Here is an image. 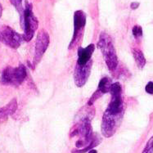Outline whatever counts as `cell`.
Segmentation results:
<instances>
[{
	"label": "cell",
	"instance_id": "6da1fadb",
	"mask_svg": "<svg viewBox=\"0 0 153 153\" xmlns=\"http://www.w3.org/2000/svg\"><path fill=\"white\" fill-rule=\"evenodd\" d=\"M111 101L102 120L101 130L105 137H111L116 134L121 124L125 104L122 97V87L120 83H113L111 86Z\"/></svg>",
	"mask_w": 153,
	"mask_h": 153
},
{
	"label": "cell",
	"instance_id": "7a4b0ae2",
	"mask_svg": "<svg viewBox=\"0 0 153 153\" xmlns=\"http://www.w3.org/2000/svg\"><path fill=\"white\" fill-rule=\"evenodd\" d=\"M97 48L102 51L108 69L111 71H116L118 66V57L111 39L105 32L101 33L97 43Z\"/></svg>",
	"mask_w": 153,
	"mask_h": 153
},
{
	"label": "cell",
	"instance_id": "3957f363",
	"mask_svg": "<svg viewBox=\"0 0 153 153\" xmlns=\"http://www.w3.org/2000/svg\"><path fill=\"white\" fill-rule=\"evenodd\" d=\"M22 25L24 29L23 39L26 42L30 41L33 39L34 33L39 26V21L34 16L32 11V5L28 1H25V7L21 12Z\"/></svg>",
	"mask_w": 153,
	"mask_h": 153
},
{
	"label": "cell",
	"instance_id": "277c9868",
	"mask_svg": "<svg viewBox=\"0 0 153 153\" xmlns=\"http://www.w3.org/2000/svg\"><path fill=\"white\" fill-rule=\"evenodd\" d=\"M26 76L27 72L24 65L20 64L17 67L7 66L2 72L0 82L4 85L18 87L24 82Z\"/></svg>",
	"mask_w": 153,
	"mask_h": 153
},
{
	"label": "cell",
	"instance_id": "5b68a950",
	"mask_svg": "<svg viewBox=\"0 0 153 153\" xmlns=\"http://www.w3.org/2000/svg\"><path fill=\"white\" fill-rule=\"evenodd\" d=\"M86 24V14L82 10H78L74 13V34L69 45V49H72L80 41Z\"/></svg>",
	"mask_w": 153,
	"mask_h": 153
},
{
	"label": "cell",
	"instance_id": "8992f818",
	"mask_svg": "<svg viewBox=\"0 0 153 153\" xmlns=\"http://www.w3.org/2000/svg\"><path fill=\"white\" fill-rule=\"evenodd\" d=\"M0 39L3 41L7 46L13 49L18 48L22 41L24 40L23 36L16 32L9 26H4L0 32Z\"/></svg>",
	"mask_w": 153,
	"mask_h": 153
},
{
	"label": "cell",
	"instance_id": "52a82bcc",
	"mask_svg": "<svg viewBox=\"0 0 153 153\" xmlns=\"http://www.w3.org/2000/svg\"><path fill=\"white\" fill-rule=\"evenodd\" d=\"M49 45V35L45 30H41L38 34L36 41H35V47H34V64L37 65L40 62L44 54L47 50Z\"/></svg>",
	"mask_w": 153,
	"mask_h": 153
},
{
	"label": "cell",
	"instance_id": "ba28073f",
	"mask_svg": "<svg viewBox=\"0 0 153 153\" xmlns=\"http://www.w3.org/2000/svg\"><path fill=\"white\" fill-rule=\"evenodd\" d=\"M93 66V61L91 60L85 65H79L76 63L74 71V80L75 85L79 88L83 87L87 83Z\"/></svg>",
	"mask_w": 153,
	"mask_h": 153
},
{
	"label": "cell",
	"instance_id": "9c48e42d",
	"mask_svg": "<svg viewBox=\"0 0 153 153\" xmlns=\"http://www.w3.org/2000/svg\"><path fill=\"white\" fill-rule=\"evenodd\" d=\"M95 50V45L94 44H89L86 48L79 47L78 48V60L77 64L79 65H85L91 61V56Z\"/></svg>",
	"mask_w": 153,
	"mask_h": 153
},
{
	"label": "cell",
	"instance_id": "30bf717a",
	"mask_svg": "<svg viewBox=\"0 0 153 153\" xmlns=\"http://www.w3.org/2000/svg\"><path fill=\"white\" fill-rule=\"evenodd\" d=\"M17 101L13 98L6 106L0 107V123L5 122L10 116L13 115L17 109Z\"/></svg>",
	"mask_w": 153,
	"mask_h": 153
},
{
	"label": "cell",
	"instance_id": "8fae6325",
	"mask_svg": "<svg viewBox=\"0 0 153 153\" xmlns=\"http://www.w3.org/2000/svg\"><path fill=\"white\" fill-rule=\"evenodd\" d=\"M133 55H134V58L138 68H143L146 65V59H145V56H144L143 52L138 48H134V49H133Z\"/></svg>",
	"mask_w": 153,
	"mask_h": 153
},
{
	"label": "cell",
	"instance_id": "7c38bea8",
	"mask_svg": "<svg viewBox=\"0 0 153 153\" xmlns=\"http://www.w3.org/2000/svg\"><path fill=\"white\" fill-rule=\"evenodd\" d=\"M112 85L111 79L109 77H103L99 82V85L97 87V89L100 90L103 94L109 93L111 89V86Z\"/></svg>",
	"mask_w": 153,
	"mask_h": 153
},
{
	"label": "cell",
	"instance_id": "4fadbf2b",
	"mask_svg": "<svg viewBox=\"0 0 153 153\" xmlns=\"http://www.w3.org/2000/svg\"><path fill=\"white\" fill-rule=\"evenodd\" d=\"M103 95V94L101 92L100 90H98V89H97V90L94 92V94H93V95L91 96V97L88 99V106H92L93 104H94L96 101L98 99V98H100Z\"/></svg>",
	"mask_w": 153,
	"mask_h": 153
},
{
	"label": "cell",
	"instance_id": "5bb4252c",
	"mask_svg": "<svg viewBox=\"0 0 153 153\" xmlns=\"http://www.w3.org/2000/svg\"><path fill=\"white\" fill-rule=\"evenodd\" d=\"M132 32H133V35L136 39H138V38H141L143 36V29L140 25H134L133 27Z\"/></svg>",
	"mask_w": 153,
	"mask_h": 153
},
{
	"label": "cell",
	"instance_id": "9a60e30c",
	"mask_svg": "<svg viewBox=\"0 0 153 153\" xmlns=\"http://www.w3.org/2000/svg\"><path fill=\"white\" fill-rule=\"evenodd\" d=\"M142 153H153V136L148 140Z\"/></svg>",
	"mask_w": 153,
	"mask_h": 153
},
{
	"label": "cell",
	"instance_id": "2e32d148",
	"mask_svg": "<svg viewBox=\"0 0 153 153\" xmlns=\"http://www.w3.org/2000/svg\"><path fill=\"white\" fill-rule=\"evenodd\" d=\"M12 1V3L14 6L16 7L17 10H18L19 12L21 13L22 10L24 9V7H22V0H11Z\"/></svg>",
	"mask_w": 153,
	"mask_h": 153
},
{
	"label": "cell",
	"instance_id": "e0dca14e",
	"mask_svg": "<svg viewBox=\"0 0 153 153\" xmlns=\"http://www.w3.org/2000/svg\"><path fill=\"white\" fill-rule=\"evenodd\" d=\"M145 90L147 94H153V81H150L147 83V85L145 87Z\"/></svg>",
	"mask_w": 153,
	"mask_h": 153
},
{
	"label": "cell",
	"instance_id": "ac0fdd59",
	"mask_svg": "<svg viewBox=\"0 0 153 153\" xmlns=\"http://www.w3.org/2000/svg\"><path fill=\"white\" fill-rule=\"evenodd\" d=\"M138 7H139V3H137V2H134V3H132L131 5H130V7H131V9L133 10L137 9Z\"/></svg>",
	"mask_w": 153,
	"mask_h": 153
},
{
	"label": "cell",
	"instance_id": "d6986e66",
	"mask_svg": "<svg viewBox=\"0 0 153 153\" xmlns=\"http://www.w3.org/2000/svg\"><path fill=\"white\" fill-rule=\"evenodd\" d=\"M2 13H3V7L1 5V3H0V17L2 16Z\"/></svg>",
	"mask_w": 153,
	"mask_h": 153
},
{
	"label": "cell",
	"instance_id": "ffe728a7",
	"mask_svg": "<svg viewBox=\"0 0 153 153\" xmlns=\"http://www.w3.org/2000/svg\"><path fill=\"white\" fill-rule=\"evenodd\" d=\"M88 153H97V150H95V149H92L88 152Z\"/></svg>",
	"mask_w": 153,
	"mask_h": 153
}]
</instances>
